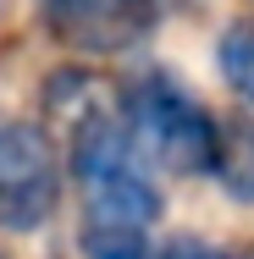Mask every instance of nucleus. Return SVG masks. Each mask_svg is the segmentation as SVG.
<instances>
[{"label":"nucleus","instance_id":"8","mask_svg":"<svg viewBox=\"0 0 254 259\" xmlns=\"http://www.w3.org/2000/svg\"><path fill=\"white\" fill-rule=\"evenodd\" d=\"M160 259H254V243L227 248V243H210V237H171V243H160Z\"/></svg>","mask_w":254,"mask_h":259},{"label":"nucleus","instance_id":"6","mask_svg":"<svg viewBox=\"0 0 254 259\" xmlns=\"http://www.w3.org/2000/svg\"><path fill=\"white\" fill-rule=\"evenodd\" d=\"M215 66H221L227 89L243 105H254V17H238V22L215 39Z\"/></svg>","mask_w":254,"mask_h":259},{"label":"nucleus","instance_id":"9","mask_svg":"<svg viewBox=\"0 0 254 259\" xmlns=\"http://www.w3.org/2000/svg\"><path fill=\"white\" fill-rule=\"evenodd\" d=\"M0 259H6V254H0Z\"/></svg>","mask_w":254,"mask_h":259},{"label":"nucleus","instance_id":"1","mask_svg":"<svg viewBox=\"0 0 254 259\" xmlns=\"http://www.w3.org/2000/svg\"><path fill=\"white\" fill-rule=\"evenodd\" d=\"M66 171L83 193V221H111V226H155L160 221L155 171L116 110H105V105L72 110Z\"/></svg>","mask_w":254,"mask_h":259},{"label":"nucleus","instance_id":"4","mask_svg":"<svg viewBox=\"0 0 254 259\" xmlns=\"http://www.w3.org/2000/svg\"><path fill=\"white\" fill-rule=\"evenodd\" d=\"M45 33L78 55H122L155 33L160 0H33Z\"/></svg>","mask_w":254,"mask_h":259},{"label":"nucleus","instance_id":"5","mask_svg":"<svg viewBox=\"0 0 254 259\" xmlns=\"http://www.w3.org/2000/svg\"><path fill=\"white\" fill-rule=\"evenodd\" d=\"M210 177L227 188V199L254 204V121H249V116H215Z\"/></svg>","mask_w":254,"mask_h":259},{"label":"nucleus","instance_id":"2","mask_svg":"<svg viewBox=\"0 0 254 259\" xmlns=\"http://www.w3.org/2000/svg\"><path fill=\"white\" fill-rule=\"evenodd\" d=\"M122 127L133 133V144L144 149L150 165L177 171V177H204L215 155V116L199 105L188 83H177L166 66L138 72L133 83H122L116 100Z\"/></svg>","mask_w":254,"mask_h":259},{"label":"nucleus","instance_id":"3","mask_svg":"<svg viewBox=\"0 0 254 259\" xmlns=\"http://www.w3.org/2000/svg\"><path fill=\"white\" fill-rule=\"evenodd\" d=\"M61 209V155L33 121H0V232L28 237Z\"/></svg>","mask_w":254,"mask_h":259},{"label":"nucleus","instance_id":"7","mask_svg":"<svg viewBox=\"0 0 254 259\" xmlns=\"http://www.w3.org/2000/svg\"><path fill=\"white\" fill-rule=\"evenodd\" d=\"M83 254L89 259H160V243H150V226L83 221Z\"/></svg>","mask_w":254,"mask_h":259}]
</instances>
